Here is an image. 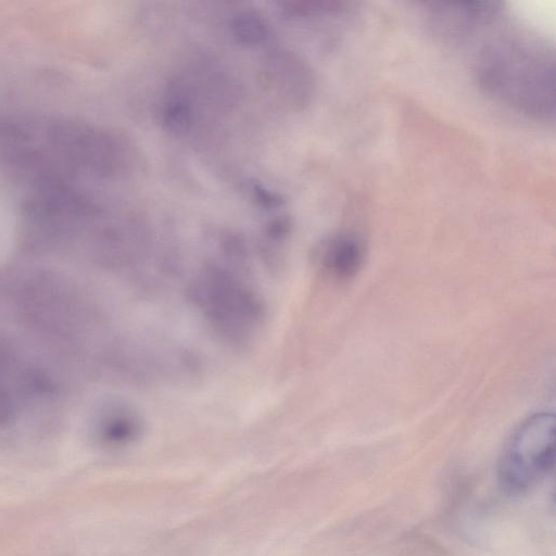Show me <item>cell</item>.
<instances>
[{
	"label": "cell",
	"mask_w": 556,
	"mask_h": 556,
	"mask_svg": "<svg viewBox=\"0 0 556 556\" xmlns=\"http://www.w3.org/2000/svg\"><path fill=\"white\" fill-rule=\"evenodd\" d=\"M213 274L201 281V302L220 325L242 329L257 316L255 299L227 276Z\"/></svg>",
	"instance_id": "4"
},
{
	"label": "cell",
	"mask_w": 556,
	"mask_h": 556,
	"mask_svg": "<svg viewBox=\"0 0 556 556\" xmlns=\"http://www.w3.org/2000/svg\"><path fill=\"white\" fill-rule=\"evenodd\" d=\"M503 4L500 2H431L426 17L431 31L448 42H463L494 23Z\"/></svg>",
	"instance_id": "3"
},
{
	"label": "cell",
	"mask_w": 556,
	"mask_h": 556,
	"mask_svg": "<svg viewBox=\"0 0 556 556\" xmlns=\"http://www.w3.org/2000/svg\"><path fill=\"white\" fill-rule=\"evenodd\" d=\"M479 87L507 108L542 122L555 116V62L548 46L520 36L491 39L477 51Z\"/></svg>",
	"instance_id": "1"
},
{
	"label": "cell",
	"mask_w": 556,
	"mask_h": 556,
	"mask_svg": "<svg viewBox=\"0 0 556 556\" xmlns=\"http://www.w3.org/2000/svg\"><path fill=\"white\" fill-rule=\"evenodd\" d=\"M232 33L237 40L244 45L262 42L267 35L264 21L254 13H243L232 22Z\"/></svg>",
	"instance_id": "6"
},
{
	"label": "cell",
	"mask_w": 556,
	"mask_h": 556,
	"mask_svg": "<svg viewBox=\"0 0 556 556\" xmlns=\"http://www.w3.org/2000/svg\"><path fill=\"white\" fill-rule=\"evenodd\" d=\"M163 121L172 131H186L191 123L189 105L180 100L170 101L164 109Z\"/></svg>",
	"instance_id": "7"
},
{
	"label": "cell",
	"mask_w": 556,
	"mask_h": 556,
	"mask_svg": "<svg viewBox=\"0 0 556 556\" xmlns=\"http://www.w3.org/2000/svg\"><path fill=\"white\" fill-rule=\"evenodd\" d=\"M555 419L547 412L525 419L508 439L498 462V480L520 495L541 482L554 466Z\"/></svg>",
	"instance_id": "2"
},
{
	"label": "cell",
	"mask_w": 556,
	"mask_h": 556,
	"mask_svg": "<svg viewBox=\"0 0 556 556\" xmlns=\"http://www.w3.org/2000/svg\"><path fill=\"white\" fill-rule=\"evenodd\" d=\"M365 260V245L355 233L342 232L325 245L323 264L336 278L346 280L361 270Z\"/></svg>",
	"instance_id": "5"
}]
</instances>
